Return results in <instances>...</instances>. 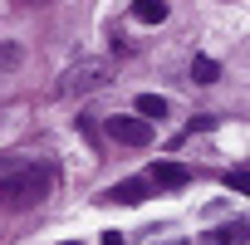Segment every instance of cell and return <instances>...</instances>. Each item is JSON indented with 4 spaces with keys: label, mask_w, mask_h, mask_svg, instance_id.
<instances>
[{
    "label": "cell",
    "mask_w": 250,
    "mask_h": 245,
    "mask_svg": "<svg viewBox=\"0 0 250 245\" xmlns=\"http://www.w3.org/2000/svg\"><path fill=\"white\" fill-rule=\"evenodd\" d=\"M44 191H49V177L40 167H15L0 177V206L5 211H30L44 201Z\"/></svg>",
    "instance_id": "1"
},
{
    "label": "cell",
    "mask_w": 250,
    "mask_h": 245,
    "mask_svg": "<svg viewBox=\"0 0 250 245\" xmlns=\"http://www.w3.org/2000/svg\"><path fill=\"white\" fill-rule=\"evenodd\" d=\"M108 138L123 143V147H147L152 143V122H143L138 113H118V118H108Z\"/></svg>",
    "instance_id": "2"
},
{
    "label": "cell",
    "mask_w": 250,
    "mask_h": 245,
    "mask_svg": "<svg viewBox=\"0 0 250 245\" xmlns=\"http://www.w3.org/2000/svg\"><path fill=\"white\" fill-rule=\"evenodd\" d=\"M152 182L177 191V186H187V182H191V167H182V162H157V167H152Z\"/></svg>",
    "instance_id": "3"
},
{
    "label": "cell",
    "mask_w": 250,
    "mask_h": 245,
    "mask_svg": "<svg viewBox=\"0 0 250 245\" xmlns=\"http://www.w3.org/2000/svg\"><path fill=\"white\" fill-rule=\"evenodd\" d=\"M245 221L235 216V221H226V225H216V230H206V245H245Z\"/></svg>",
    "instance_id": "4"
},
{
    "label": "cell",
    "mask_w": 250,
    "mask_h": 245,
    "mask_svg": "<svg viewBox=\"0 0 250 245\" xmlns=\"http://www.w3.org/2000/svg\"><path fill=\"white\" fill-rule=\"evenodd\" d=\"M167 113H172V103H167L162 93H138V118H143V122H162Z\"/></svg>",
    "instance_id": "5"
},
{
    "label": "cell",
    "mask_w": 250,
    "mask_h": 245,
    "mask_svg": "<svg viewBox=\"0 0 250 245\" xmlns=\"http://www.w3.org/2000/svg\"><path fill=\"white\" fill-rule=\"evenodd\" d=\"M133 20L138 25H162L167 20V0H133Z\"/></svg>",
    "instance_id": "6"
},
{
    "label": "cell",
    "mask_w": 250,
    "mask_h": 245,
    "mask_svg": "<svg viewBox=\"0 0 250 245\" xmlns=\"http://www.w3.org/2000/svg\"><path fill=\"white\" fill-rule=\"evenodd\" d=\"M108 201L138 206V201H147V182H118V186H108Z\"/></svg>",
    "instance_id": "7"
},
{
    "label": "cell",
    "mask_w": 250,
    "mask_h": 245,
    "mask_svg": "<svg viewBox=\"0 0 250 245\" xmlns=\"http://www.w3.org/2000/svg\"><path fill=\"white\" fill-rule=\"evenodd\" d=\"M216 74H221V69H216V59H206V54H196V59H191V79H196V83H216Z\"/></svg>",
    "instance_id": "8"
},
{
    "label": "cell",
    "mask_w": 250,
    "mask_h": 245,
    "mask_svg": "<svg viewBox=\"0 0 250 245\" xmlns=\"http://www.w3.org/2000/svg\"><path fill=\"white\" fill-rule=\"evenodd\" d=\"M98 74H103L98 64H83V69H74V88H98V83H103Z\"/></svg>",
    "instance_id": "9"
},
{
    "label": "cell",
    "mask_w": 250,
    "mask_h": 245,
    "mask_svg": "<svg viewBox=\"0 0 250 245\" xmlns=\"http://www.w3.org/2000/svg\"><path fill=\"white\" fill-rule=\"evenodd\" d=\"M0 69H20V44H0Z\"/></svg>",
    "instance_id": "10"
},
{
    "label": "cell",
    "mask_w": 250,
    "mask_h": 245,
    "mask_svg": "<svg viewBox=\"0 0 250 245\" xmlns=\"http://www.w3.org/2000/svg\"><path fill=\"white\" fill-rule=\"evenodd\" d=\"M103 245H123V235H118V230H108V235H103Z\"/></svg>",
    "instance_id": "11"
},
{
    "label": "cell",
    "mask_w": 250,
    "mask_h": 245,
    "mask_svg": "<svg viewBox=\"0 0 250 245\" xmlns=\"http://www.w3.org/2000/svg\"><path fill=\"white\" fill-rule=\"evenodd\" d=\"M167 245H191V240H167Z\"/></svg>",
    "instance_id": "12"
},
{
    "label": "cell",
    "mask_w": 250,
    "mask_h": 245,
    "mask_svg": "<svg viewBox=\"0 0 250 245\" xmlns=\"http://www.w3.org/2000/svg\"><path fill=\"white\" fill-rule=\"evenodd\" d=\"M64 245H83V240H64Z\"/></svg>",
    "instance_id": "13"
},
{
    "label": "cell",
    "mask_w": 250,
    "mask_h": 245,
    "mask_svg": "<svg viewBox=\"0 0 250 245\" xmlns=\"http://www.w3.org/2000/svg\"><path fill=\"white\" fill-rule=\"evenodd\" d=\"M25 5H35V0H25Z\"/></svg>",
    "instance_id": "14"
}]
</instances>
